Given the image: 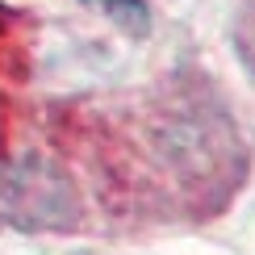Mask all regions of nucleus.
I'll return each mask as SVG.
<instances>
[{
	"label": "nucleus",
	"mask_w": 255,
	"mask_h": 255,
	"mask_svg": "<svg viewBox=\"0 0 255 255\" xmlns=\"http://www.w3.org/2000/svg\"><path fill=\"white\" fill-rule=\"evenodd\" d=\"M105 4H109L113 13H126V8H134V13H138V0H105Z\"/></svg>",
	"instance_id": "f257e3e1"
}]
</instances>
